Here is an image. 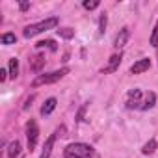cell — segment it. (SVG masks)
<instances>
[{
  "mask_svg": "<svg viewBox=\"0 0 158 158\" xmlns=\"http://www.w3.org/2000/svg\"><path fill=\"white\" fill-rule=\"evenodd\" d=\"M65 158H97V152L88 143H71L63 151Z\"/></svg>",
  "mask_w": 158,
  "mask_h": 158,
  "instance_id": "cell-1",
  "label": "cell"
},
{
  "mask_svg": "<svg viewBox=\"0 0 158 158\" xmlns=\"http://www.w3.org/2000/svg\"><path fill=\"white\" fill-rule=\"evenodd\" d=\"M58 26V17H50V19H45L41 23H35V24H30L24 28V37H34L35 34H41V32H47V30H52Z\"/></svg>",
  "mask_w": 158,
  "mask_h": 158,
  "instance_id": "cell-2",
  "label": "cell"
},
{
  "mask_svg": "<svg viewBox=\"0 0 158 158\" xmlns=\"http://www.w3.org/2000/svg\"><path fill=\"white\" fill-rule=\"evenodd\" d=\"M67 73H69V67H61L60 71H52V73L39 74L35 80L32 82V88H39V86H45V84H54V82L60 80V78H63Z\"/></svg>",
  "mask_w": 158,
  "mask_h": 158,
  "instance_id": "cell-3",
  "label": "cell"
},
{
  "mask_svg": "<svg viewBox=\"0 0 158 158\" xmlns=\"http://www.w3.org/2000/svg\"><path fill=\"white\" fill-rule=\"evenodd\" d=\"M26 138H28V149L34 151L37 145V138H39V128H37V123L34 119H30L26 123Z\"/></svg>",
  "mask_w": 158,
  "mask_h": 158,
  "instance_id": "cell-4",
  "label": "cell"
},
{
  "mask_svg": "<svg viewBox=\"0 0 158 158\" xmlns=\"http://www.w3.org/2000/svg\"><path fill=\"white\" fill-rule=\"evenodd\" d=\"M141 91L139 89H130L128 91V99H127V108L134 110V108H141Z\"/></svg>",
  "mask_w": 158,
  "mask_h": 158,
  "instance_id": "cell-5",
  "label": "cell"
},
{
  "mask_svg": "<svg viewBox=\"0 0 158 158\" xmlns=\"http://www.w3.org/2000/svg\"><path fill=\"white\" fill-rule=\"evenodd\" d=\"M149 67H151V60H149V58H141V60H138V61L130 67V73H132V74H141V73L149 71Z\"/></svg>",
  "mask_w": 158,
  "mask_h": 158,
  "instance_id": "cell-6",
  "label": "cell"
},
{
  "mask_svg": "<svg viewBox=\"0 0 158 158\" xmlns=\"http://www.w3.org/2000/svg\"><path fill=\"white\" fill-rule=\"evenodd\" d=\"M128 37H130V32H128V28H121V30H119V34L115 35V41H114V47H115V48H123V47L127 45V41H128Z\"/></svg>",
  "mask_w": 158,
  "mask_h": 158,
  "instance_id": "cell-7",
  "label": "cell"
},
{
  "mask_svg": "<svg viewBox=\"0 0 158 158\" xmlns=\"http://www.w3.org/2000/svg\"><path fill=\"white\" fill-rule=\"evenodd\" d=\"M121 60H123V54H121V52H119V54H114V56L110 58L108 65L102 69V73H104V74H108V73H114V71H117V67H119Z\"/></svg>",
  "mask_w": 158,
  "mask_h": 158,
  "instance_id": "cell-8",
  "label": "cell"
},
{
  "mask_svg": "<svg viewBox=\"0 0 158 158\" xmlns=\"http://www.w3.org/2000/svg\"><path fill=\"white\" fill-rule=\"evenodd\" d=\"M43 67H45V56L43 54H34L30 58V69L35 71V73H39Z\"/></svg>",
  "mask_w": 158,
  "mask_h": 158,
  "instance_id": "cell-9",
  "label": "cell"
},
{
  "mask_svg": "<svg viewBox=\"0 0 158 158\" xmlns=\"http://www.w3.org/2000/svg\"><path fill=\"white\" fill-rule=\"evenodd\" d=\"M54 141H56V134H52V136L45 141V147H43V151H41V156H39V158H48V156H50L52 147H54Z\"/></svg>",
  "mask_w": 158,
  "mask_h": 158,
  "instance_id": "cell-10",
  "label": "cell"
},
{
  "mask_svg": "<svg viewBox=\"0 0 158 158\" xmlns=\"http://www.w3.org/2000/svg\"><path fill=\"white\" fill-rule=\"evenodd\" d=\"M54 108H56V99H54V97L47 99V101H45V104L41 106V115H48V114H52V112H54Z\"/></svg>",
  "mask_w": 158,
  "mask_h": 158,
  "instance_id": "cell-11",
  "label": "cell"
},
{
  "mask_svg": "<svg viewBox=\"0 0 158 158\" xmlns=\"http://www.w3.org/2000/svg\"><path fill=\"white\" fill-rule=\"evenodd\" d=\"M154 104H156V93L149 91V93H147V97H145V102L141 104V110H151Z\"/></svg>",
  "mask_w": 158,
  "mask_h": 158,
  "instance_id": "cell-12",
  "label": "cell"
},
{
  "mask_svg": "<svg viewBox=\"0 0 158 158\" xmlns=\"http://www.w3.org/2000/svg\"><path fill=\"white\" fill-rule=\"evenodd\" d=\"M19 76V60L17 58H11L10 60V78H15Z\"/></svg>",
  "mask_w": 158,
  "mask_h": 158,
  "instance_id": "cell-13",
  "label": "cell"
},
{
  "mask_svg": "<svg viewBox=\"0 0 158 158\" xmlns=\"http://www.w3.org/2000/svg\"><path fill=\"white\" fill-rule=\"evenodd\" d=\"M19 152H21V143L15 139V141L8 147V158H17V156H19Z\"/></svg>",
  "mask_w": 158,
  "mask_h": 158,
  "instance_id": "cell-14",
  "label": "cell"
},
{
  "mask_svg": "<svg viewBox=\"0 0 158 158\" xmlns=\"http://www.w3.org/2000/svg\"><path fill=\"white\" fill-rule=\"evenodd\" d=\"M156 147H158V143H156V139H149L145 145H143V149H141V152L143 154H152L154 151H156Z\"/></svg>",
  "mask_w": 158,
  "mask_h": 158,
  "instance_id": "cell-15",
  "label": "cell"
},
{
  "mask_svg": "<svg viewBox=\"0 0 158 158\" xmlns=\"http://www.w3.org/2000/svg\"><path fill=\"white\" fill-rule=\"evenodd\" d=\"M0 41H2V45H15L17 37H15V34H2Z\"/></svg>",
  "mask_w": 158,
  "mask_h": 158,
  "instance_id": "cell-16",
  "label": "cell"
},
{
  "mask_svg": "<svg viewBox=\"0 0 158 158\" xmlns=\"http://www.w3.org/2000/svg\"><path fill=\"white\" fill-rule=\"evenodd\" d=\"M58 35L63 37V39H73L74 37V30H71V28H60L58 30Z\"/></svg>",
  "mask_w": 158,
  "mask_h": 158,
  "instance_id": "cell-17",
  "label": "cell"
},
{
  "mask_svg": "<svg viewBox=\"0 0 158 158\" xmlns=\"http://www.w3.org/2000/svg\"><path fill=\"white\" fill-rule=\"evenodd\" d=\"M37 47H39V48L47 47V48H50L52 52H56V50H58V47H56V43H54L52 39H45V41H39V43H37Z\"/></svg>",
  "mask_w": 158,
  "mask_h": 158,
  "instance_id": "cell-18",
  "label": "cell"
},
{
  "mask_svg": "<svg viewBox=\"0 0 158 158\" xmlns=\"http://www.w3.org/2000/svg\"><path fill=\"white\" fill-rule=\"evenodd\" d=\"M106 23H108V19H106V15L102 13L101 15V19H99V34L102 35L104 34V30H106Z\"/></svg>",
  "mask_w": 158,
  "mask_h": 158,
  "instance_id": "cell-19",
  "label": "cell"
},
{
  "mask_svg": "<svg viewBox=\"0 0 158 158\" xmlns=\"http://www.w3.org/2000/svg\"><path fill=\"white\" fill-rule=\"evenodd\" d=\"M151 45H152L154 48H158V23H156V26H154V30H152V35H151Z\"/></svg>",
  "mask_w": 158,
  "mask_h": 158,
  "instance_id": "cell-20",
  "label": "cell"
},
{
  "mask_svg": "<svg viewBox=\"0 0 158 158\" xmlns=\"http://www.w3.org/2000/svg\"><path fill=\"white\" fill-rule=\"evenodd\" d=\"M84 8H86V10H95V8H99V0H91V2H89V0H86V2H84Z\"/></svg>",
  "mask_w": 158,
  "mask_h": 158,
  "instance_id": "cell-21",
  "label": "cell"
},
{
  "mask_svg": "<svg viewBox=\"0 0 158 158\" xmlns=\"http://www.w3.org/2000/svg\"><path fill=\"white\" fill-rule=\"evenodd\" d=\"M86 108H88V104H84V106L80 108V112H78V115H76V121H82V119H84V114H86Z\"/></svg>",
  "mask_w": 158,
  "mask_h": 158,
  "instance_id": "cell-22",
  "label": "cell"
},
{
  "mask_svg": "<svg viewBox=\"0 0 158 158\" xmlns=\"http://www.w3.org/2000/svg\"><path fill=\"white\" fill-rule=\"evenodd\" d=\"M6 78H8V71L6 69H0V82H4Z\"/></svg>",
  "mask_w": 158,
  "mask_h": 158,
  "instance_id": "cell-23",
  "label": "cell"
},
{
  "mask_svg": "<svg viewBox=\"0 0 158 158\" xmlns=\"http://www.w3.org/2000/svg\"><path fill=\"white\" fill-rule=\"evenodd\" d=\"M32 101H34V95H30V99H26V102H24V106H23V110H28V108L32 106V104H30Z\"/></svg>",
  "mask_w": 158,
  "mask_h": 158,
  "instance_id": "cell-24",
  "label": "cell"
},
{
  "mask_svg": "<svg viewBox=\"0 0 158 158\" xmlns=\"http://www.w3.org/2000/svg\"><path fill=\"white\" fill-rule=\"evenodd\" d=\"M19 8H21V11H26V10L30 8V4H28V2H21V4H19Z\"/></svg>",
  "mask_w": 158,
  "mask_h": 158,
  "instance_id": "cell-25",
  "label": "cell"
}]
</instances>
